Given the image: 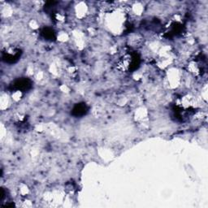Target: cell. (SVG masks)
<instances>
[{
	"mask_svg": "<svg viewBox=\"0 0 208 208\" xmlns=\"http://www.w3.org/2000/svg\"><path fill=\"white\" fill-rule=\"evenodd\" d=\"M74 112L76 113V115H84L85 112H86V108H85V106L84 105H78L77 107L74 108Z\"/></svg>",
	"mask_w": 208,
	"mask_h": 208,
	"instance_id": "6da1fadb",
	"label": "cell"
}]
</instances>
